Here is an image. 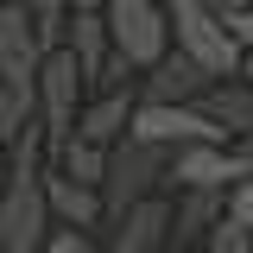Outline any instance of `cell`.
Wrapping results in <instances>:
<instances>
[{
    "label": "cell",
    "instance_id": "6da1fadb",
    "mask_svg": "<svg viewBox=\"0 0 253 253\" xmlns=\"http://www.w3.org/2000/svg\"><path fill=\"white\" fill-rule=\"evenodd\" d=\"M165 19H171V51L190 57L209 83H234L247 70V51L234 44V32H228V19L215 6H203V0H165Z\"/></svg>",
    "mask_w": 253,
    "mask_h": 253
},
{
    "label": "cell",
    "instance_id": "7a4b0ae2",
    "mask_svg": "<svg viewBox=\"0 0 253 253\" xmlns=\"http://www.w3.org/2000/svg\"><path fill=\"white\" fill-rule=\"evenodd\" d=\"M165 177H171V152H158V146H146V139L126 133L121 146L108 152V177H101V209H108V221H121L126 209L165 196Z\"/></svg>",
    "mask_w": 253,
    "mask_h": 253
},
{
    "label": "cell",
    "instance_id": "3957f363",
    "mask_svg": "<svg viewBox=\"0 0 253 253\" xmlns=\"http://www.w3.org/2000/svg\"><path fill=\"white\" fill-rule=\"evenodd\" d=\"M83 101H89V83H83L76 57H70V51H51V57L38 63V133H44L51 152L76 139Z\"/></svg>",
    "mask_w": 253,
    "mask_h": 253
},
{
    "label": "cell",
    "instance_id": "277c9868",
    "mask_svg": "<svg viewBox=\"0 0 253 253\" xmlns=\"http://www.w3.org/2000/svg\"><path fill=\"white\" fill-rule=\"evenodd\" d=\"M114 51L133 63V76H146L158 57H171V19H165V0H108L101 6Z\"/></svg>",
    "mask_w": 253,
    "mask_h": 253
},
{
    "label": "cell",
    "instance_id": "5b68a950",
    "mask_svg": "<svg viewBox=\"0 0 253 253\" xmlns=\"http://www.w3.org/2000/svg\"><path fill=\"white\" fill-rule=\"evenodd\" d=\"M63 51L76 57V70H83L89 95H108V89H133V83H139V76H133V63H126L121 51H114V38H108V19H101V13H70Z\"/></svg>",
    "mask_w": 253,
    "mask_h": 253
},
{
    "label": "cell",
    "instance_id": "8992f818",
    "mask_svg": "<svg viewBox=\"0 0 253 253\" xmlns=\"http://www.w3.org/2000/svg\"><path fill=\"white\" fill-rule=\"evenodd\" d=\"M247 165L253 158L241 146H184V152H171L165 196H177V190H215V196H228V190L247 177Z\"/></svg>",
    "mask_w": 253,
    "mask_h": 253
},
{
    "label": "cell",
    "instance_id": "52a82bcc",
    "mask_svg": "<svg viewBox=\"0 0 253 253\" xmlns=\"http://www.w3.org/2000/svg\"><path fill=\"white\" fill-rule=\"evenodd\" d=\"M165 247H171V196L126 209L121 221H108V241H101V253H165Z\"/></svg>",
    "mask_w": 253,
    "mask_h": 253
},
{
    "label": "cell",
    "instance_id": "ba28073f",
    "mask_svg": "<svg viewBox=\"0 0 253 253\" xmlns=\"http://www.w3.org/2000/svg\"><path fill=\"white\" fill-rule=\"evenodd\" d=\"M133 108H139V83L133 89H108L83 101V121H76V139H89L101 152H114L126 133H133Z\"/></svg>",
    "mask_w": 253,
    "mask_h": 253
},
{
    "label": "cell",
    "instance_id": "9c48e42d",
    "mask_svg": "<svg viewBox=\"0 0 253 253\" xmlns=\"http://www.w3.org/2000/svg\"><path fill=\"white\" fill-rule=\"evenodd\" d=\"M203 95H209V76H203L190 57H177V51L158 57L152 70L139 76V101H158V108H196Z\"/></svg>",
    "mask_w": 253,
    "mask_h": 253
},
{
    "label": "cell",
    "instance_id": "30bf717a",
    "mask_svg": "<svg viewBox=\"0 0 253 253\" xmlns=\"http://www.w3.org/2000/svg\"><path fill=\"white\" fill-rule=\"evenodd\" d=\"M44 203H51V221H57V228H76V234H95V228H108L101 190L70 184V177H63V171H51V165H44Z\"/></svg>",
    "mask_w": 253,
    "mask_h": 253
},
{
    "label": "cell",
    "instance_id": "8fae6325",
    "mask_svg": "<svg viewBox=\"0 0 253 253\" xmlns=\"http://www.w3.org/2000/svg\"><path fill=\"white\" fill-rule=\"evenodd\" d=\"M44 57H51V51H44L38 19H32L19 0H0V70H26V76H38Z\"/></svg>",
    "mask_w": 253,
    "mask_h": 253
},
{
    "label": "cell",
    "instance_id": "7c38bea8",
    "mask_svg": "<svg viewBox=\"0 0 253 253\" xmlns=\"http://www.w3.org/2000/svg\"><path fill=\"white\" fill-rule=\"evenodd\" d=\"M221 215H228V196H215V190H177L171 196V241L177 247H203Z\"/></svg>",
    "mask_w": 253,
    "mask_h": 253
},
{
    "label": "cell",
    "instance_id": "4fadbf2b",
    "mask_svg": "<svg viewBox=\"0 0 253 253\" xmlns=\"http://www.w3.org/2000/svg\"><path fill=\"white\" fill-rule=\"evenodd\" d=\"M203 114L228 133V146H241V139H253V89L247 76H234V83H209V95H203Z\"/></svg>",
    "mask_w": 253,
    "mask_h": 253
},
{
    "label": "cell",
    "instance_id": "5bb4252c",
    "mask_svg": "<svg viewBox=\"0 0 253 253\" xmlns=\"http://www.w3.org/2000/svg\"><path fill=\"white\" fill-rule=\"evenodd\" d=\"M51 171H63L70 184L101 190V177H108V152H101V146H89V139H70V146H57V152H51Z\"/></svg>",
    "mask_w": 253,
    "mask_h": 253
},
{
    "label": "cell",
    "instance_id": "9a60e30c",
    "mask_svg": "<svg viewBox=\"0 0 253 253\" xmlns=\"http://www.w3.org/2000/svg\"><path fill=\"white\" fill-rule=\"evenodd\" d=\"M196 253H253V228H241V221H228V215H221L215 228H209V241H203Z\"/></svg>",
    "mask_w": 253,
    "mask_h": 253
},
{
    "label": "cell",
    "instance_id": "2e32d148",
    "mask_svg": "<svg viewBox=\"0 0 253 253\" xmlns=\"http://www.w3.org/2000/svg\"><path fill=\"white\" fill-rule=\"evenodd\" d=\"M241 152L253 158V139H241ZM228 221H241V228H253V165H247V177L228 190Z\"/></svg>",
    "mask_w": 253,
    "mask_h": 253
},
{
    "label": "cell",
    "instance_id": "e0dca14e",
    "mask_svg": "<svg viewBox=\"0 0 253 253\" xmlns=\"http://www.w3.org/2000/svg\"><path fill=\"white\" fill-rule=\"evenodd\" d=\"M44 253H101V247H95L89 234H76V228H57V234L44 241Z\"/></svg>",
    "mask_w": 253,
    "mask_h": 253
},
{
    "label": "cell",
    "instance_id": "ac0fdd59",
    "mask_svg": "<svg viewBox=\"0 0 253 253\" xmlns=\"http://www.w3.org/2000/svg\"><path fill=\"white\" fill-rule=\"evenodd\" d=\"M228 32H234V44L253 57V6H241V13H228Z\"/></svg>",
    "mask_w": 253,
    "mask_h": 253
},
{
    "label": "cell",
    "instance_id": "d6986e66",
    "mask_svg": "<svg viewBox=\"0 0 253 253\" xmlns=\"http://www.w3.org/2000/svg\"><path fill=\"white\" fill-rule=\"evenodd\" d=\"M203 6H215L221 19H228V13H241V6H253V0H203Z\"/></svg>",
    "mask_w": 253,
    "mask_h": 253
},
{
    "label": "cell",
    "instance_id": "ffe728a7",
    "mask_svg": "<svg viewBox=\"0 0 253 253\" xmlns=\"http://www.w3.org/2000/svg\"><path fill=\"white\" fill-rule=\"evenodd\" d=\"M108 0H70V13H101Z\"/></svg>",
    "mask_w": 253,
    "mask_h": 253
},
{
    "label": "cell",
    "instance_id": "44dd1931",
    "mask_svg": "<svg viewBox=\"0 0 253 253\" xmlns=\"http://www.w3.org/2000/svg\"><path fill=\"white\" fill-rule=\"evenodd\" d=\"M165 253H196V247H177V241H171V247H165Z\"/></svg>",
    "mask_w": 253,
    "mask_h": 253
},
{
    "label": "cell",
    "instance_id": "7402d4cb",
    "mask_svg": "<svg viewBox=\"0 0 253 253\" xmlns=\"http://www.w3.org/2000/svg\"><path fill=\"white\" fill-rule=\"evenodd\" d=\"M241 76H247V89H253V57H247V70H241Z\"/></svg>",
    "mask_w": 253,
    "mask_h": 253
}]
</instances>
